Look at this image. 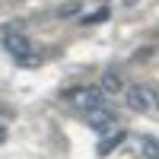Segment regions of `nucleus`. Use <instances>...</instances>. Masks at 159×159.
<instances>
[{
    "label": "nucleus",
    "instance_id": "nucleus-1",
    "mask_svg": "<svg viewBox=\"0 0 159 159\" xmlns=\"http://www.w3.org/2000/svg\"><path fill=\"white\" fill-rule=\"evenodd\" d=\"M61 99L67 102V105H73V108H83V111L96 108V105H105V102H102V89H99V86H76V89L61 92Z\"/></svg>",
    "mask_w": 159,
    "mask_h": 159
},
{
    "label": "nucleus",
    "instance_id": "nucleus-2",
    "mask_svg": "<svg viewBox=\"0 0 159 159\" xmlns=\"http://www.w3.org/2000/svg\"><path fill=\"white\" fill-rule=\"evenodd\" d=\"M124 105L130 111H153V108H159V96L153 89H147V86H130V89H124Z\"/></svg>",
    "mask_w": 159,
    "mask_h": 159
},
{
    "label": "nucleus",
    "instance_id": "nucleus-3",
    "mask_svg": "<svg viewBox=\"0 0 159 159\" xmlns=\"http://www.w3.org/2000/svg\"><path fill=\"white\" fill-rule=\"evenodd\" d=\"M3 48L10 51L13 57H19V61L32 57V42H29L22 32H16V29H7V35H3Z\"/></svg>",
    "mask_w": 159,
    "mask_h": 159
},
{
    "label": "nucleus",
    "instance_id": "nucleus-4",
    "mask_svg": "<svg viewBox=\"0 0 159 159\" xmlns=\"http://www.w3.org/2000/svg\"><path fill=\"white\" fill-rule=\"evenodd\" d=\"M86 121H89V127H96V130H108V127H115V108L96 105V108L86 111Z\"/></svg>",
    "mask_w": 159,
    "mask_h": 159
},
{
    "label": "nucleus",
    "instance_id": "nucleus-5",
    "mask_svg": "<svg viewBox=\"0 0 159 159\" xmlns=\"http://www.w3.org/2000/svg\"><path fill=\"white\" fill-rule=\"evenodd\" d=\"M102 92H121L124 89V80H121V73L118 70H105L102 73V86H99Z\"/></svg>",
    "mask_w": 159,
    "mask_h": 159
},
{
    "label": "nucleus",
    "instance_id": "nucleus-6",
    "mask_svg": "<svg viewBox=\"0 0 159 159\" xmlns=\"http://www.w3.org/2000/svg\"><path fill=\"white\" fill-rule=\"evenodd\" d=\"M140 156L143 159H159V140L153 134H140Z\"/></svg>",
    "mask_w": 159,
    "mask_h": 159
},
{
    "label": "nucleus",
    "instance_id": "nucleus-7",
    "mask_svg": "<svg viewBox=\"0 0 159 159\" xmlns=\"http://www.w3.org/2000/svg\"><path fill=\"white\" fill-rule=\"evenodd\" d=\"M121 143H124V130H115V134H108V137L99 143V156H108L115 147H121Z\"/></svg>",
    "mask_w": 159,
    "mask_h": 159
},
{
    "label": "nucleus",
    "instance_id": "nucleus-8",
    "mask_svg": "<svg viewBox=\"0 0 159 159\" xmlns=\"http://www.w3.org/2000/svg\"><path fill=\"white\" fill-rule=\"evenodd\" d=\"M76 10H80V3H67V7H61L57 13H61V16H73Z\"/></svg>",
    "mask_w": 159,
    "mask_h": 159
},
{
    "label": "nucleus",
    "instance_id": "nucleus-9",
    "mask_svg": "<svg viewBox=\"0 0 159 159\" xmlns=\"http://www.w3.org/2000/svg\"><path fill=\"white\" fill-rule=\"evenodd\" d=\"M3 140H7V127L0 124V143H3Z\"/></svg>",
    "mask_w": 159,
    "mask_h": 159
}]
</instances>
